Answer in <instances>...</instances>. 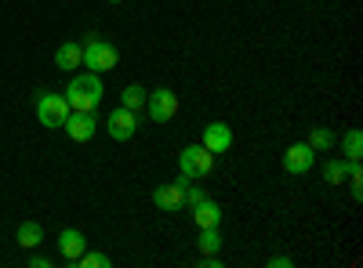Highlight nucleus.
Here are the masks:
<instances>
[{
	"label": "nucleus",
	"instance_id": "obj_1",
	"mask_svg": "<svg viewBox=\"0 0 363 268\" xmlns=\"http://www.w3.org/2000/svg\"><path fill=\"white\" fill-rule=\"evenodd\" d=\"M66 102L73 112H95L102 102V76L99 73H77L66 87Z\"/></svg>",
	"mask_w": 363,
	"mask_h": 268
},
{
	"label": "nucleus",
	"instance_id": "obj_2",
	"mask_svg": "<svg viewBox=\"0 0 363 268\" xmlns=\"http://www.w3.org/2000/svg\"><path fill=\"white\" fill-rule=\"evenodd\" d=\"M211 167H215V153L203 148V145H186L178 153V170H182V177H189V182L211 174Z\"/></svg>",
	"mask_w": 363,
	"mask_h": 268
},
{
	"label": "nucleus",
	"instance_id": "obj_3",
	"mask_svg": "<svg viewBox=\"0 0 363 268\" xmlns=\"http://www.w3.org/2000/svg\"><path fill=\"white\" fill-rule=\"evenodd\" d=\"M120 62V51L109 44V40H99V37H87V44H84V66L91 69V73H109L113 66Z\"/></svg>",
	"mask_w": 363,
	"mask_h": 268
},
{
	"label": "nucleus",
	"instance_id": "obj_4",
	"mask_svg": "<svg viewBox=\"0 0 363 268\" xmlns=\"http://www.w3.org/2000/svg\"><path fill=\"white\" fill-rule=\"evenodd\" d=\"M73 109H69V102H66V95H40L37 98V120L44 124V127H62L66 124V116H69Z\"/></svg>",
	"mask_w": 363,
	"mask_h": 268
},
{
	"label": "nucleus",
	"instance_id": "obj_5",
	"mask_svg": "<svg viewBox=\"0 0 363 268\" xmlns=\"http://www.w3.org/2000/svg\"><path fill=\"white\" fill-rule=\"evenodd\" d=\"M186 185H189V177H182V174H178V182L157 185L153 189V203L160 206V211H167V214L182 211V206H186Z\"/></svg>",
	"mask_w": 363,
	"mask_h": 268
},
{
	"label": "nucleus",
	"instance_id": "obj_6",
	"mask_svg": "<svg viewBox=\"0 0 363 268\" xmlns=\"http://www.w3.org/2000/svg\"><path fill=\"white\" fill-rule=\"evenodd\" d=\"M145 109H149V116H153L157 124H167V120L178 116V95L167 91V87H160V91H153L145 98Z\"/></svg>",
	"mask_w": 363,
	"mask_h": 268
},
{
	"label": "nucleus",
	"instance_id": "obj_7",
	"mask_svg": "<svg viewBox=\"0 0 363 268\" xmlns=\"http://www.w3.org/2000/svg\"><path fill=\"white\" fill-rule=\"evenodd\" d=\"M109 138H116V141H131L135 138V131H138V112H131V109H113L109 112Z\"/></svg>",
	"mask_w": 363,
	"mask_h": 268
},
{
	"label": "nucleus",
	"instance_id": "obj_8",
	"mask_svg": "<svg viewBox=\"0 0 363 268\" xmlns=\"http://www.w3.org/2000/svg\"><path fill=\"white\" fill-rule=\"evenodd\" d=\"M62 131L73 141H91V138H95V131H99V120H95V112H69Z\"/></svg>",
	"mask_w": 363,
	"mask_h": 268
},
{
	"label": "nucleus",
	"instance_id": "obj_9",
	"mask_svg": "<svg viewBox=\"0 0 363 268\" xmlns=\"http://www.w3.org/2000/svg\"><path fill=\"white\" fill-rule=\"evenodd\" d=\"M200 145H203V148H211L215 156H222L225 148L233 145V127H229V124H222V120L207 124V127H203V138H200Z\"/></svg>",
	"mask_w": 363,
	"mask_h": 268
},
{
	"label": "nucleus",
	"instance_id": "obj_10",
	"mask_svg": "<svg viewBox=\"0 0 363 268\" xmlns=\"http://www.w3.org/2000/svg\"><path fill=\"white\" fill-rule=\"evenodd\" d=\"M313 160H316L313 148L306 141H294L287 153H284V170L287 174H306V170H313Z\"/></svg>",
	"mask_w": 363,
	"mask_h": 268
},
{
	"label": "nucleus",
	"instance_id": "obj_11",
	"mask_svg": "<svg viewBox=\"0 0 363 268\" xmlns=\"http://www.w3.org/2000/svg\"><path fill=\"white\" fill-rule=\"evenodd\" d=\"M87 250V240H84V232H77V228H62L58 232V254H62L69 264L80 257Z\"/></svg>",
	"mask_w": 363,
	"mask_h": 268
},
{
	"label": "nucleus",
	"instance_id": "obj_12",
	"mask_svg": "<svg viewBox=\"0 0 363 268\" xmlns=\"http://www.w3.org/2000/svg\"><path fill=\"white\" fill-rule=\"evenodd\" d=\"M55 66H58V69H66V73H77V69L84 66V47H80L77 40L58 44V51H55Z\"/></svg>",
	"mask_w": 363,
	"mask_h": 268
},
{
	"label": "nucleus",
	"instance_id": "obj_13",
	"mask_svg": "<svg viewBox=\"0 0 363 268\" xmlns=\"http://www.w3.org/2000/svg\"><path fill=\"white\" fill-rule=\"evenodd\" d=\"M189 211H193L196 228H218L222 225V206L215 199H200L196 206H189Z\"/></svg>",
	"mask_w": 363,
	"mask_h": 268
},
{
	"label": "nucleus",
	"instance_id": "obj_14",
	"mask_svg": "<svg viewBox=\"0 0 363 268\" xmlns=\"http://www.w3.org/2000/svg\"><path fill=\"white\" fill-rule=\"evenodd\" d=\"M15 240H18L22 250H37V247L44 243V228H40L37 221H22L18 232H15Z\"/></svg>",
	"mask_w": 363,
	"mask_h": 268
},
{
	"label": "nucleus",
	"instance_id": "obj_15",
	"mask_svg": "<svg viewBox=\"0 0 363 268\" xmlns=\"http://www.w3.org/2000/svg\"><path fill=\"white\" fill-rule=\"evenodd\" d=\"M313 153H330V148L338 145V138H335V131H327V127H313V134H309V141H306Z\"/></svg>",
	"mask_w": 363,
	"mask_h": 268
},
{
	"label": "nucleus",
	"instance_id": "obj_16",
	"mask_svg": "<svg viewBox=\"0 0 363 268\" xmlns=\"http://www.w3.org/2000/svg\"><path fill=\"white\" fill-rule=\"evenodd\" d=\"M323 177H327V185H345L349 182V160H327Z\"/></svg>",
	"mask_w": 363,
	"mask_h": 268
},
{
	"label": "nucleus",
	"instance_id": "obj_17",
	"mask_svg": "<svg viewBox=\"0 0 363 268\" xmlns=\"http://www.w3.org/2000/svg\"><path fill=\"white\" fill-rule=\"evenodd\" d=\"M145 98H149V91H145V87L131 83V87H124V95H120V105H124V109H131V112H138V109H145Z\"/></svg>",
	"mask_w": 363,
	"mask_h": 268
},
{
	"label": "nucleus",
	"instance_id": "obj_18",
	"mask_svg": "<svg viewBox=\"0 0 363 268\" xmlns=\"http://www.w3.org/2000/svg\"><path fill=\"white\" fill-rule=\"evenodd\" d=\"M342 153H345V160H359V156H363V131H359V127L345 131V138H342Z\"/></svg>",
	"mask_w": 363,
	"mask_h": 268
},
{
	"label": "nucleus",
	"instance_id": "obj_19",
	"mask_svg": "<svg viewBox=\"0 0 363 268\" xmlns=\"http://www.w3.org/2000/svg\"><path fill=\"white\" fill-rule=\"evenodd\" d=\"M196 250H200V254H218V250H222V232H218V228H200Z\"/></svg>",
	"mask_w": 363,
	"mask_h": 268
},
{
	"label": "nucleus",
	"instance_id": "obj_20",
	"mask_svg": "<svg viewBox=\"0 0 363 268\" xmlns=\"http://www.w3.org/2000/svg\"><path fill=\"white\" fill-rule=\"evenodd\" d=\"M73 264H77V268H109V254H102V250H84Z\"/></svg>",
	"mask_w": 363,
	"mask_h": 268
},
{
	"label": "nucleus",
	"instance_id": "obj_21",
	"mask_svg": "<svg viewBox=\"0 0 363 268\" xmlns=\"http://www.w3.org/2000/svg\"><path fill=\"white\" fill-rule=\"evenodd\" d=\"M200 199H207V192H203L200 185H193V182H189V185H186V206H196Z\"/></svg>",
	"mask_w": 363,
	"mask_h": 268
},
{
	"label": "nucleus",
	"instance_id": "obj_22",
	"mask_svg": "<svg viewBox=\"0 0 363 268\" xmlns=\"http://www.w3.org/2000/svg\"><path fill=\"white\" fill-rule=\"evenodd\" d=\"M269 264L272 268H291V257L287 254H277V257H269Z\"/></svg>",
	"mask_w": 363,
	"mask_h": 268
},
{
	"label": "nucleus",
	"instance_id": "obj_23",
	"mask_svg": "<svg viewBox=\"0 0 363 268\" xmlns=\"http://www.w3.org/2000/svg\"><path fill=\"white\" fill-rule=\"evenodd\" d=\"M29 264H33V268H51V257H44V254H33V257H29Z\"/></svg>",
	"mask_w": 363,
	"mask_h": 268
},
{
	"label": "nucleus",
	"instance_id": "obj_24",
	"mask_svg": "<svg viewBox=\"0 0 363 268\" xmlns=\"http://www.w3.org/2000/svg\"><path fill=\"white\" fill-rule=\"evenodd\" d=\"M109 4H120V0H109Z\"/></svg>",
	"mask_w": 363,
	"mask_h": 268
}]
</instances>
